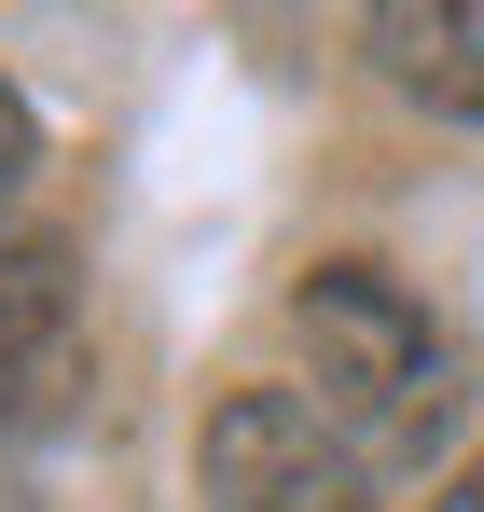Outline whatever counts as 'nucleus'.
Wrapping results in <instances>:
<instances>
[{"label": "nucleus", "mask_w": 484, "mask_h": 512, "mask_svg": "<svg viewBox=\"0 0 484 512\" xmlns=\"http://www.w3.org/2000/svg\"><path fill=\"white\" fill-rule=\"evenodd\" d=\"M374 70L402 97H429V111H484V0H388L374 28Z\"/></svg>", "instance_id": "nucleus-4"}, {"label": "nucleus", "mask_w": 484, "mask_h": 512, "mask_svg": "<svg viewBox=\"0 0 484 512\" xmlns=\"http://www.w3.org/2000/svg\"><path fill=\"white\" fill-rule=\"evenodd\" d=\"M208 512H374V457L291 402V388H236L208 416Z\"/></svg>", "instance_id": "nucleus-2"}, {"label": "nucleus", "mask_w": 484, "mask_h": 512, "mask_svg": "<svg viewBox=\"0 0 484 512\" xmlns=\"http://www.w3.org/2000/svg\"><path fill=\"white\" fill-rule=\"evenodd\" d=\"M291 333H305V374H319V416L360 443V457H429L443 416H457V346L415 305L388 263H319L291 291Z\"/></svg>", "instance_id": "nucleus-1"}, {"label": "nucleus", "mask_w": 484, "mask_h": 512, "mask_svg": "<svg viewBox=\"0 0 484 512\" xmlns=\"http://www.w3.org/2000/svg\"><path fill=\"white\" fill-rule=\"evenodd\" d=\"M443 512H484V457H471V471H457V485H443Z\"/></svg>", "instance_id": "nucleus-6"}, {"label": "nucleus", "mask_w": 484, "mask_h": 512, "mask_svg": "<svg viewBox=\"0 0 484 512\" xmlns=\"http://www.w3.org/2000/svg\"><path fill=\"white\" fill-rule=\"evenodd\" d=\"M28 167H42V125H28V97L0 84V194H14V180H28Z\"/></svg>", "instance_id": "nucleus-5"}, {"label": "nucleus", "mask_w": 484, "mask_h": 512, "mask_svg": "<svg viewBox=\"0 0 484 512\" xmlns=\"http://www.w3.org/2000/svg\"><path fill=\"white\" fill-rule=\"evenodd\" d=\"M83 388V277L56 236H0V429H56Z\"/></svg>", "instance_id": "nucleus-3"}]
</instances>
